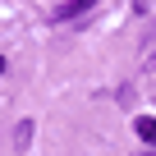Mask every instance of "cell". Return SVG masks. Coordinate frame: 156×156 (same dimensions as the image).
<instances>
[{
    "mask_svg": "<svg viewBox=\"0 0 156 156\" xmlns=\"http://www.w3.org/2000/svg\"><path fill=\"white\" fill-rule=\"evenodd\" d=\"M92 5H97V0H64V5L51 9V19H55V23H69V19H78V14H87Z\"/></svg>",
    "mask_w": 156,
    "mask_h": 156,
    "instance_id": "cell-1",
    "label": "cell"
},
{
    "mask_svg": "<svg viewBox=\"0 0 156 156\" xmlns=\"http://www.w3.org/2000/svg\"><path fill=\"white\" fill-rule=\"evenodd\" d=\"M28 147H32V119H19V124H14V151L23 156Z\"/></svg>",
    "mask_w": 156,
    "mask_h": 156,
    "instance_id": "cell-2",
    "label": "cell"
},
{
    "mask_svg": "<svg viewBox=\"0 0 156 156\" xmlns=\"http://www.w3.org/2000/svg\"><path fill=\"white\" fill-rule=\"evenodd\" d=\"M138 138L147 142V147H156V119L147 115V119H138Z\"/></svg>",
    "mask_w": 156,
    "mask_h": 156,
    "instance_id": "cell-3",
    "label": "cell"
},
{
    "mask_svg": "<svg viewBox=\"0 0 156 156\" xmlns=\"http://www.w3.org/2000/svg\"><path fill=\"white\" fill-rule=\"evenodd\" d=\"M142 156H156V147H147V151H142Z\"/></svg>",
    "mask_w": 156,
    "mask_h": 156,
    "instance_id": "cell-4",
    "label": "cell"
},
{
    "mask_svg": "<svg viewBox=\"0 0 156 156\" xmlns=\"http://www.w3.org/2000/svg\"><path fill=\"white\" fill-rule=\"evenodd\" d=\"M0 73H5V55H0Z\"/></svg>",
    "mask_w": 156,
    "mask_h": 156,
    "instance_id": "cell-5",
    "label": "cell"
}]
</instances>
